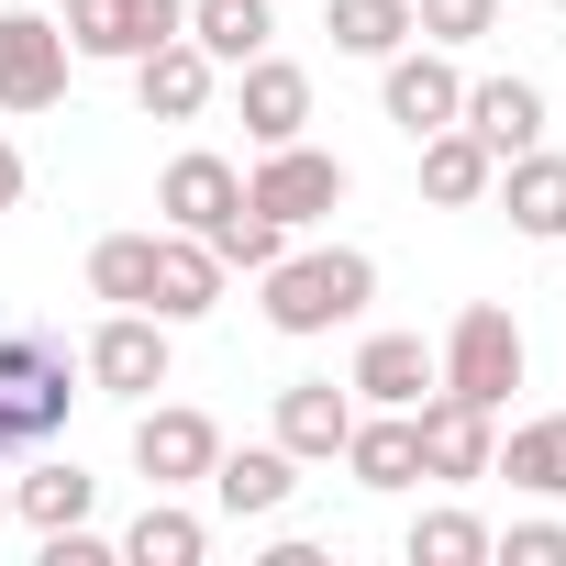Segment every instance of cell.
Returning a JSON list of instances; mask_svg holds the SVG:
<instances>
[{
  "label": "cell",
  "mask_w": 566,
  "mask_h": 566,
  "mask_svg": "<svg viewBox=\"0 0 566 566\" xmlns=\"http://www.w3.org/2000/svg\"><path fill=\"white\" fill-rule=\"evenodd\" d=\"M23 200V156H12V134H0V211Z\"/></svg>",
  "instance_id": "1f68e13d"
},
{
  "label": "cell",
  "mask_w": 566,
  "mask_h": 566,
  "mask_svg": "<svg viewBox=\"0 0 566 566\" xmlns=\"http://www.w3.org/2000/svg\"><path fill=\"white\" fill-rule=\"evenodd\" d=\"M90 500H101V478H90L78 455H45V467H23V478H12V522H34V533L90 522Z\"/></svg>",
  "instance_id": "44dd1931"
},
{
  "label": "cell",
  "mask_w": 566,
  "mask_h": 566,
  "mask_svg": "<svg viewBox=\"0 0 566 566\" xmlns=\"http://www.w3.org/2000/svg\"><path fill=\"white\" fill-rule=\"evenodd\" d=\"M145 290H156V233H101L90 244V301L145 312Z\"/></svg>",
  "instance_id": "484cf974"
},
{
  "label": "cell",
  "mask_w": 566,
  "mask_h": 566,
  "mask_svg": "<svg viewBox=\"0 0 566 566\" xmlns=\"http://www.w3.org/2000/svg\"><path fill=\"white\" fill-rule=\"evenodd\" d=\"M378 67H389V78H378V112H389V123H400L411 145L455 123V101H467V78H455V56H444V45H422V56L400 45V56H378Z\"/></svg>",
  "instance_id": "9c48e42d"
},
{
  "label": "cell",
  "mask_w": 566,
  "mask_h": 566,
  "mask_svg": "<svg viewBox=\"0 0 566 566\" xmlns=\"http://www.w3.org/2000/svg\"><path fill=\"white\" fill-rule=\"evenodd\" d=\"M455 123H467L489 156H522V145H544V90H533V78H467Z\"/></svg>",
  "instance_id": "ac0fdd59"
},
{
  "label": "cell",
  "mask_w": 566,
  "mask_h": 566,
  "mask_svg": "<svg viewBox=\"0 0 566 566\" xmlns=\"http://www.w3.org/2000/svg\"><path fill=\"white\" fill-rule=\"evenodd\" d=\"M489 555H511V566H566V522H511V533H489Z\"/></svg>",
  "instance_id": "4dcf8cb0"
},
{
  "label": "cell",
  "mask_w": 566,
  "mask_h": 566,
  "mask_svg": "<svg viewBox=\"0 0 566 566\" xmlns=\"http://www.w3.org/2000/svg\"><path fill=\"white\" fill-rule=\"evenodd\" d=\"M323 34H334V56H400L411 45V0H334Z\"/></svg>",
  "instance_id": "4316f807"
},
{
  "label": "cell",
  "mask_w": 566,
  "mask_h": 566,
  "mask_svg": "<svg viewBox=\"0 0 566 566\" xmlns=\"http://www.w3.org/2000/svg\"><path fill=\"white\" fill-rule=\"evenodd\" d=\"M200 544H211V522H200V511H178V500L156 489V500L134 511V533H123L112 555H134V566H200Z\"/></svg>",
  "instance_id": "cb8c5ba5"
},
{
  "label": "cell",
  "mask_w": 566,
  "mask_h": 566,
  "mask_svg": "<svg viewBox=\"0 0 566 566\" xmlns=\"http://www.w3.org/2000/svg\"><path fill=\"white\" fill-rule=\"evenodd\" d=\"M244 200L266 211V222H323L334 200H345V156H323V145H255V178H244Z\"/></svg>",
  "instance_id": "5b68a950"
},
{
  "label": "cell",
  "mask_w": 566,
  "mask_h": 566,
  "mask_svg": "<svg viewBox=\"0 0 566 566\" xmlns=\"http://www.w3.org/2000/svg\"><path fill=\"white\" fill-rule=\"evenodd\" d=\"M345 467H356V489H411L422 478V433H411V411H356V433H345Z\"/></svg>",
  "instance_id": "7402d4cb"
},
{
  "label": "cell",
  "mask_w": 566,
  "mask_h": 566,
  "mask_svg": "<svg viewBox=\"0 0 566 566\" xmlns=\"http://www.w3.org/2000/svg\"><path fill=\"white\" fill-rule=\"evenodd\" d=\"M266 0H189V45L211 56V67H244V56H266Z\"/></svg>",
  "instance_id": "d4e9b609"
},
{
  "label": "cell",
  "mask_w": 566,
  "mask_h": 566,
  "mask_svg": "<svg viewBox=\"0 0 566 566\" xmlns=\"http://www.w3.org/2000/svg\"><path fill=\"white\" fill-rule=\"evenodd\" d=\"M156 211H167V233H222V211H244V167H222V156H178L167 178H156Z\"/></svg>",
  "instance_id": "2e32d148"
},
{
  "label": "cell",
  "mask_w": 566,
  "mask_h": 566,
  "mask_svg": "<svg viewBox=\"0 0 566 566\" xmlns=\"http://www.w3.org/2000/svg\"><path fill=\"white\" fill-rule=\"evenodd\" d=\"M200 244H211L222 266H244V277H266L277 255H290V222H266V211L244 200V211H222V233H200Z\"/></svg>",
  "instance_id": "83f0119b"
},
{
  "label": "cell",
  "mask_w": 566,
  "mask_h": 566,
  "mask_svg": "<svg viewBox=\"0 0 566 566\" xmlns=\"http://www.w3.org/2000/svg\"><path fill=\"white\" fill-rule=\"evenodd\" d=\"M67 400H78V356L56 334L12 323V334H0V411H23L34 444H45V433H67Z\"/></svg>",
  "instance_id": "3957f363"
},
{
  "label": "cell",
  "mask_w": 566,
  "mask_h": 566,
  "mask_svg": "<svg viewBox=\"0 0 566 566\" xmlns=\"http://www.w3.org/2000/svg\"><path fill=\"white\" fill-rule=\"evenodd\" d=\"M211 455H222L211 411H145V422H134V467H145V489H200Z\"/></svg>",
  "instance_id": "8fae6325"
},
{
  "label": "cell",
  "mask_w": 566,
  "mask_h": 566,
  "mask_svg": "<svg viewBox=\"0 0 566 566\" xmlns=\"http://www.w3.org/2000/svg\"><path fill=\"white\" fill-rule=\"evenodd\" d=\"M255 290H266V323H277V334L312 345V334H334V323H356V312L378 301V255H356V244H301V255H277Z\"/></svg>",
  "instance_id": "6da1fadb"
},
{
  "label": "cell",
  "mask_w": 566,
  "mask_h": 566,
  "mask_svg": "<svg viewBox=\"0 0 566 566\" xmlns=\"http://www.w3.org/2000/svg\"><path fill=\"white\" fill-rule=\"evenodd\" d=\"M345 389H356V400H378V411H411V400L433 389V345H422V334H367Z\"/></svg>",
  "instance_id": "d6986e66"
},
{
  "label": "cell",
  "mask_w": 566,
  "mask_h": 566,
  "mask_svg": "<svg viewBox=\"0 0 566 566\" xmlns=\"http://www.w3.org/2000/svg\"><path fill=\"white\" fill-rule=\"evenodd\" d=\"M167 34H189V0H67V56L134 67V56H156Z\"/></svg>",
  "instance_id": "277c9868"
},
{
  "label": "cell",
  "mask_w": 566,
  "mask_h": 566,
  "mask_svg": "<svg viewBox=\"0 0 566 566\" xmlns=\"http://www.w3.org/2000/svg\"><path fill=\"white\" fill-rule=\"evenodd\" d=\"M211 78H222V67H211L189 34H167L156 56H134V101H145V123H200V112H211Z\"/></svg>",
  "instance_id": "9a60e30c"
},
{
  "label": "cell",
  "mask_w": 566,
  "mask_h": 566,
  "mask_svg": "<svg viewBox=\"0 0 566 566\" xmlns=\"http://www.w3.org/2000/svg\"><path fill=\"white\" fill-rule=\"evenodd\" d=\"M489 555V522L478 511H422L411 522V566H478Z\"/></svg>",
  "instance_id": "f1b7e54d"
},
{
  "label": "cell",
  "mask_w": 566,
  "mask_h": 566,
  "mask_svg": "<svg viewBox=\"0 0 566 566\" xmlns=\"http://www.w3.org/2000/svg\"><path fill=\"white\" fill-rule=\"evenodd\" d=\"M233 522H266V511H290V489H301V455L290 444H244V455H211V478H200Z\"/></svg>",
  "instance_id": "e0dca14e"
},
{
  "label": "cell",
  "mask_w": 566,
  "mask_h": 566,
  "mask_svg": "<svg viewBox=\"0 0 566 566\" xmlns=\"http://www.w3.org/2000/svg\"><path fill=\"white\" fill-rule=\"evenodd\" d=\"M489 200L511 211V233H533V244H566V156H544V145H522V156H500V178H489Z\"/></svg>",
  "instance_id": "7c38bea8"
},
{
  "label": "cell",
  "mask_w": 566,
  "mask_h": 566,
  "mask_svg": "<svg viewBox=\"0 0 566 566\" xmlns=\"http://www.w3.org/2000/svg\"><path fill=\"white\" fill-rule=\"evenodd\" d=\"M489 478H511V489H533V500H566V411L511 422V444L489 455Z\"/></svg>",
  "instance_id": "603a6c76"
},
{
  "label": "cell",
  "mask_w": 566,
  "mask_h": 566,
  "mask_svg": "<svg viewBox=\"0 0 566 566\" xmlns=\"http://www.w3.org/2000/svg\"><path fill=\"white\" fill-rule=\"evenodd\" d=\"M222 255L200 244V233H156V290H145V312L178 334V323H200V312H222Z\"/></svg>",
  "instance_id": "30bf717a"
},
{
  "label": "cell",
  "mask_w": 566,
  "mask_h": 566,
  "mask_svg": "<svg viewBox=\"0 0 566 566\" xmlns=\"http://www.w3.org/2000/svg\"><path fill=\"white\" fill-rule=\"evenodd\" d=\"M500 23V0H411V34L422 45H478Z\"/></svg>",
  "instance_id": "f546056e"
},
{
  "label": "cell",
  "mask_w": 566,
  "mask_h": 566,
  "mask_svg": "<svg viewBox=\"0 0 566 566\" xmlns=\"http://www.w3.org/2000/svg\"><path fill=\"white\" fill-rule=\"evenodd\" d=\"M56 101H67V23L0 12V112H56Z\"/></svg>",
  "instance_id": "ba28073f"
},
{
  "label": "cell",
  "mask_w": 566,
  "mask_h": 566,
  "mask_svg": "<svg viewBox=\"0 0 566 566\" xmlns=\"http://www.w3.org/2000/svg\"><path fill=\"white\" fill-rule=\"evenodd\" d=\"M411 433H422V478H444V489L489 478V455H500V411H478L455 389H422L411 400Z\"/></svg>",
  "instance_id": "52a82bcc"
},
{
  "label": "cell",
  "mask_w": 566,
  "mask_h": 566,
  "mask_svg": "<svg viewBox=\"0 0 566 566\" xmlns=\"http://www.w3.org/2000/svg\"><path fill=\"white\" fill-rule=\"evenodd\" d=\"M56 12H67V0H56Z\"/></svg>",
  "instance_id": "836d02e7"
},
{
  "label": "cell",
  "mask_w": 566,
  "mask_h": 566,
  "mask_svg": "<svg viewBox=\"0 0 566 566\" xmlns=\"http://www.w3.org/2000/svg\"><path fill=\"white\" fill-rule=\"evenodd\" d=\"M78 378H90L101 400H156V389H167V323H156V312H112V323L78 345Z\"/></svg>",
  "instance_id": "8992f818"
},
{
  "label": "cell",
  "mask_w": 566,
  "mask_h": 566,
  "mask_svg": "<svg viewBox=\"0 0 566 566\" xmlns=\"http://www.w3.org/2000/svg\"><path fill=\"white\" fill-rule=\"evenodd\" d=\"M489 178H500V156H489L467 123L422 134V200H444V211H478V200H489Z\"/></svg>",
  "instance_id": "ffe728a7"
},
{
  "label": "cell",
  "mask_w": 566,
  "mask_h": 566,
  "mask_svg": "<svg viewBox=\"0 0 566 566\" xmlns=\"http://www.w3.org/2000/svg\"><path fill=\"white\" fill-rule=\"evenodd\" d=\"M433 389H455V400L500 411V400L522 389V323H511L500 301H467V312H455V334H444V356H433Z\"/></svg>",
  "instance_id": "7a4b0ae2"
},
{
  "label": "cell",
  "mask_w": 566,
  "mask_h": 566,
  "mask_svg": "<svg viewBox=\"0 0 566 566\" xmlns=\"http://www.w3.org/2000/svg\"><path fill=\"white\" fill-rule=\"evenodd\" d=\"M233 112H244L255 145H301V123H312V78H301L290 56H244V67H233Z\"/></svg>",
  "instance_id": "4fadbf2b"
},
{
  "label": "cell",
  "mask_w": 566,
  "mask_h": 566,
  "mask_svg": "<svg viewBox=\"0 0 566 566\" xmlns=\"http://www.w3.org/2000/svg\"><path fill=\"white\" fill-rule=\"evenodd\" d=\"M345 433H356V389H334V378H290L277 389V444H290L301 467H334Z\"/></svg>",
  "instance_id": "5bb4252c"
},
{
  "label": "cell",
  "mask_w": 566,
  "mask_h": 566,
  "mask_svg": "<svg viewBox=\"0 0 566 566\" xmlns=\"http://www.w3.org/2000/svg\"><path fill=\"white\" fill-rule=\"evenodd\" d=\"M0 522H12V478H0Z\"/></svg>",
  "instance_id": "d6a6232c"
}]
</instances>
